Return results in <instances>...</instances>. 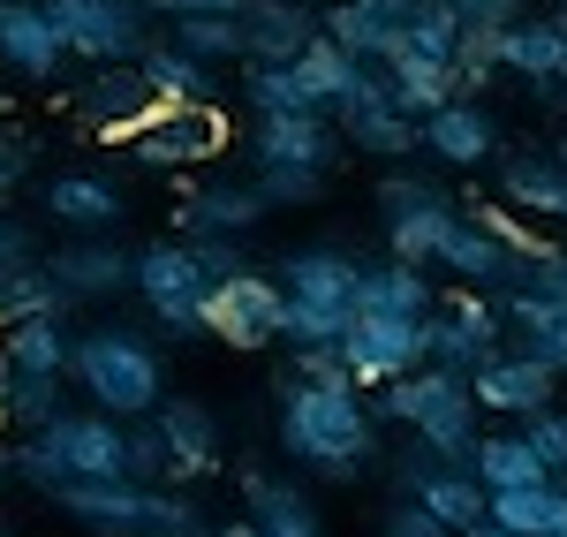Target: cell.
Returning <instances> with one entry per match:
<instances>
[{
    "instance_id": "f1b7e54d",
    "label": "cell",
    "mask_w": 567,
    "mask_h": 537,
    "mask_svg": "<svg viewBox=\"0 0 567 537\" xmlns=\"http://www.w3.org/2000/svg\"><path fill=\"white\" fill-rule=\"evenodd\" d=\"M363 311H393V318H432V311H439L432 266H409V258H386V266H363Z\"/></svg>"
},
{
    "instance_id": "f35d334b",
    "label": "cell",
    "mask_w": 567,
    "mask_h": 537,
    "mask_svg": "<svg viewBox=\"0 0 567 537\" xmlns=\"http://www.w3.org/2000/svg\"><path fill=\"white\" fill-rule=\"evenodd\" d=\"M243 99H250V114H296V106H310L296 61H243Z\"/></svg>"
},
{
    "instance_id": "b9f144b4",
    "label": "cell",
    "mask_w": 567,
    "mask_h": 537,
    "mask_svg": "<svg viewBox=\"0 0 567 537\" xmlns=\"http://www.w3.org/2000/svg\"><path fill=\"white\" fill-rule=\"evenodd\" d=\"M130 477H136V485H175V462H167V440H159L152 416H136V424H130Z\"/></svg>"
},
{
    "instance_id": "ffe728a7",
    "label": "cell",
    "mask_w": 567,
    "mask_h": 537,
    "mask_svg": "<svg viewBox=\"0 0 567 537\" xmlns=\"http://www.w3.org/2000/svg\"><path fill=\"white\" fill-rule=\"evenodd\" d=\"M507 76H523L537 99L567 91V8H537V16H507Z\"/></svg>"
},
{
    "instance_id": "30bf717a",
    "label": "cell",
    "mask_w": 567,
    "mask_h": 537,
    "mask_svg": "<svg viewBox=\"0 0 567 537\" xmlns=\"http://www.w3.org/2000/svg\"><path fill=\"white\" fill-rule=\"evenodd\" d=\"M76 61H136L152 45V0H45Z\"/></svg>"
},
{
    "instance_id": "db71d44e",
    "label": "cell",
    "mask_w": 567,
    "mask_h": 537,
    "mask_svg": "<svg viewBox=\"0 0 567 537\" xmlns=\"http://www.w3.org/2000/svg\"><path fill=\"white\" fill-rule=\"evenodd\" d=\"M16 485V447H8V432H0V493Z\"/></svg>"
},
{
    "instance_id": "277c9868",
    "label": "cell",
    "mask_w": 567,
    "mask_h": 537,
    "mask_svg": "<svg viewBox=\"0 0 567 537\" xmlns=\"http://www.w3.org/2000/svg\"><path fill=\"white\" fill-rule=\"evenodd\" d=\"M379 402H386V424H401L409 440L439 447L446 462H470L484 440V402L470 386V371H454V363H416L409 379H393Z\"/></svg>"
},
{
    "instance_id": "f907efd6",
    "label": "cell",
    "mask_w": 567,
    "mask_h": 537,
    "mask_svg": "<svg viewBox=\"0 0 567 537\" xmlns=\"http://www.w3.org/2000/svg\"><path fill=\"white\" fill-rule=\"evenodd\" d=\"M529 280H537V288H553V296L567 303V250H553V258H545V266L529 272Z\"/></svg>"
},
{
    "instance_id": "7c38bea8",
    "label": "cell",
    "mask_w": 567,
    "mask_h": 537,
    "mask_svg": "<svg viewBox=\"0 0 567 537\" xmlns=\"http://www.w3.org/2000/svg\"><path fill=\"white\" fill-rule=\"evenodd\" d=\"M349 136L326 106H296V114H250V167H341Z\"/></svg>"
},
{
    "instance_id": "d4e9b609",
    "label": "cell",
    "mask_w": 567,
    "mask_h": 537,
    "mask_svg": "<svg viewBox=\"0 0 567 537\" xmlns=\"http://www.w3.org/2000/svg\"><path fill=\"white\" fill-rule=\"evenodd\" d=\"M424 152H432L439 167H477L499 152V122H492V106L484 99H446L432 122H424Z\"/></svg>"
},
{
    "instance_id": "4316f807",
    "label": "cell",
    "mask_w": 567,
    "mask_h": 537,
    "mask_svg": "<svg viewBox=\"0 0 567 537\" xmlns=\"http://www.w3.org/2000/svg\"><path fill=\"white\" fill-rule=\"evenodd\" d=\"M318 31H326V16H310L303 0H250V8H243V45H250V61H296Z\"/></svg>"
},
{
    "instance_id": "ee69618b",
    "label": "cell",
    "mask_w": 567,
    "mask_h": 537,
    "mask_svg": "<svg viewBox=\"0 0 567 537\" xmlns=\"http://www.w3.org/2000/svg\"><path fill=\"white\" fill-rule=\"evenodd\" d=\"M523 440L537 447V462L553 469V477H567V409H537V416H523Z\"/></svg>"
},
{
    "instance_id": "d6986e66",
    "label": "cell",
    "mask_w": 567,
    "mask_h": 537,
    "mask_svg": "<svg viewBox=\"0 0 567 537\" xmlns=\"http://www.w3.org/2000/svg\"><path fill=\"white\" fill-rule=\"evenodd\" d=\"M470 386H477V402H484V416L499 424H523V416H537V409H553V394H560V371L553 363H537V357H523L515 341L499 349V357H484L477 371H470Z\"/></svg>"
},
{
    "instance_id": "ac0fdd59",
    "label": "cell",
    "mask_w": 567,
    "mask_h": 537,
    "mask_svg": "<svg viewBox=\"0 0 567 537\" xmlns=\"http://www.w3.org/2000/svg\"><path fill=\"white\" fill-rule=\"evenodd\" d=\"M69 61H76V53H69V39H61V23H53L45 0H0V69H8V76L53 84Z\"/></svg>"
},
{
    "instance_id": "680465c9",
    "label": "cell",
    "mask_w": 567,
    "mask_h": 537,
    "mask_svg": "<svg viewBox=\"0 0 567 537\" xmlns=\"http://www.w3.org/2000/svg\"><path fill=\"white\" fill-rule=\"evenodd\" d=\"M0 537H8V530H0Z\"/></svg>"
},
{
    "instance_id": "9a60e30c",
    "label": "cell",
    "mask_w": 567,
    "mask_h": 537,
    "mask_svg": "<svg viewBox=\"0 0 567 537\" xmlns=\"http://www.w3.org/2000/svg\"><path fill=\"white\" fill-rule=\"evenodd\" d=\"M45 272L61 280V296H69V311L76 303H114L122 288H136V250L130 242H114V235H69Z\"/></svg>"
},
{
    "instance_id": "6f0895ef",
    "label": "cell",
    "mask_w": 567,
    "mask_h": 537,
    "mask_svg": "<svg viewBox=\"0 0 567 537\" xmlns=\"http://www.w3.org/2000/svg\"><path fill=\"white\" fill-rule=\"evenodd\" d=\"M553 8H567V0H553Z\"/></svg>"
},
{
    "instance_id": "ab89813d",
    "label": "cell",
    "mask_w": 567,
    "mask_h": 537,
    "mask_svg": "<svg viewBox=\"0 0 567 537\" xmlns=\"http://www.w3.org/2000/svg\"><path fill=\"white\" fill-rule=\"evenodd\" d=\"M69 409V386H61V371H23L16 379V416H8V432H39Z\"/></svg>"
},
{
    "instance_id": "681fc988",
    "label": "cell",
    "mask_w": 567,
    "mask_h": 537,
    "mask_svg": "<svg viewBox=\"0 0 567 537\" xmlns=\"http://www.w3.org/2000/svg\"><path fill=\"white\" fill-rule=\"evenodd\" d=\"M16 357H8V333H0V432H8V416H16Z\"/></svg>"
},
{
    "instance_id": "8992f818",
    "label": "cell",
    "mask_w": 567,
    "mask_h": 537,
    "mask_svg": "<svg viewBox=\"0 0 567 537\" xmlns=\"http://www.w3.org/2000/svg\"><path fill=\"white\" fill-rule=\"evenodd\" d=\"M371 205H379V227H386V250H393V258H409V266H439L446 242H454V227H462L454 197H446L432 175H409V167L379 175Z\"/></svg>"
},
{
    "instance_id": "6da1fadb",
    "label": "cell",
    "mask_w": 567,
    "mask_h": 537,
    "mask_svg": "<svg viewBox=\"0 0 567 537\" xmlns=\"http://www.w3.org/2000/svg\"><path fill=\"white\" fill-rule=\"evenodd\" d=\"M272 440L296 477L363 485L386 462V402H363L355 379H272Z\"/></svg>"
},
{
    "instance_id": "5bb4252c",
    "label": "cell",
    "mask_w": 567,
    "mask_h": 537,
    "mask_svg": "<svg viewBox=\"0 0 567 537\" xmlns=\"http://www.w3.org/2000/svg\"><path fill=\"white\" fill-rule=\"evenodd\" d=\"M235 485H243V523H227L219 537H326V515L310 507V493L296 477H280V469H258V462H243L235 469Z\"/></svg>"
},
{
    "instance_id": "44dd1931",
    "label": "cell",
    "mask_w": 567,
    "mask_h": 537,
    "mask_svg": "<svg viewBox=\"0 0 567 537\" xmlns=\"http://www.w3.org/2000/svg\"><path fill=\"white\" fill-rule=\"evenodd\" d=\"M272 205H265L258 175L250 182H189L175 197V235H250Z\"/></svg>"
},
{
    "instance_id": "f6af8a7d",
    "label": "cell",
    "mask_w": 567,
    "mask_h": 537,
    "mask_svg": "<svg viewBox=\"0 0 567 537\" xmlns=\"http://www.w3.org/2000/svg\"><path fill=\"white\" fill-rule=\"evenodd\" d=\"M152 530L189 537V530H213V523H205V507H197L189 493H167V485H152Z\"/></svg>"
},
{
    "instance_id": "60d3db41",
    "label": "cell",
    "mask_w": 567,
    "mask_h": 537,
    "mask_svg": "<svg viewBox=\"0 0 567 537\" xmlns=\"http://www.w3.org/2000/svg\"><path fill=\"white\" fill-rule=\"evenodd\" d=\"M326 167H258V189H265V205H318L326 197Z\"/></svg>"
},
{
    "instance_id": "83f0119b",
    "label": "cell",
    "mask_w": 567,
    "mask_h": 537,
    "mask_svg": "<svg viewBox=\"0 0 567 537\" xmlns=\"http://www.w3.org/2000/svg\"><path fill=\"white\" fill-rule=\"evenodd\" d=\"M136 69L152 76V91H159L167 106H189V99H219V69L205 61V53H189L175 31L144 45V53H136Z\"/></svg>"
},
{
    "instance_id": "c3c4849f",
    "label": "cell",
    "mask_w": 567,
    "mask_h": 537,
    "mask_svg": "<svg viewBox=\"0 0 567 537\" xmlns=\"http://www.w3.org/2000/svg\"><path fill=\"white\" fill-rule=\"evenodd\" d=\"M205 8H227V16H243L250 0H152V16H205Z\"/></svg>"
},
{
    "instance_id": "484cf974",
    "label": "cell",
    "mask_w": 567,
    "mask_h": 537,
    "mask_svg": "<svg viewBox=\"0 0 567 537\" xmlns=\"http://www.w3.org/2000/svg\"><path fill=\"white\" fill-rule=\"evenodd\" d=\"M499 197L545 227H567V159L560 152H515L499 167Z\"/></svg>"
},
{
    "instance_id": "7a4b0ae2",
    "label": "cell",
    "mask_w": 567,
    "mask_h": 537,
    "mask_svg": "<svg viewBox=\"0 0 567 537\" xmlns=\"http://www.w3.org/2000/svg\"><path fill=\"white\" fill-rule=\"evenodd\" d=\"M69 379L84 386L91 409H106V416H152V409L167 402V357H159V341L130 326V318H99L76 333V363H69Z\"/></svg>"
},
{
    "instance_id": "4fadbf2b",
    "label": "cell",
    "mask_w": 567,
    "mask_h": 537,
    "mask_svg": "<svg viewBox=\"0 0 567 537\" xmlns=\"http://www.w3.org/2000/svg\"><path fill=\"white\" fill-rule=\"evenodd\" d=\"M355 386H393L424 363V318H393V311H355V326L341 333Z\"/></svg>"
},
{
    "instance_id": "74e56055",
    "label": "cell",
    "mask_w": 567,
    "mask_h": 537,
    "mask_svg": "<svg viewBox=\"0 0 567 537\" xmlns=\"http://www.w3.org/2000/svg\"><path fill=\"white\" fill-rule=\"evenodd\" d=\"M39 311H69V296H61V280L45 272V258H31V266H0V326L39 318Z\"/></svg>"
},
{
    "instance_id": "8d00e7d4",
    "label": "cell",
    "mask_w": 567,
    "mask_h": 537,
    "mask_svg": "<svg viewBox=\"0 0 567 537\" xmlns=\"http://www.w3.org/2000/svg\"><path fill=\"white\" fill-rule=\"evenodd\" d=\"M175 23V39L189 53H205L213 69H243L250 61V45H243V16H227V8H205V16H167Z\"/></svg>"
},
{
    "instance_id": "d590c367",
    "label": "cell",
    "mask_w": 567,
    "mask_h": 537,
    "mask_svg": "<svg viewBox=\"0 0 567 537\" xmlns=\"http://www.w3.org/2000/svg\"><path fill=\"white\" fill-rule=\"evenodd\" d=\"M326 31L349 45L355 61H371V69H386L393 39H401V31H393V23L379 16V8H371V0H326Z\"/></svg>"
},
{
    "instance_id": "d6a6232c",
    "label": "cell",
    "mask_w": 567,
    "mask_h": 537,
    "mask_svg": "<svg viewBox=\"0 0 567 537\" xmlns=\"http://www.w3.org/2000/svg\"><path fill=\"white\" fill-rule=\"evenodd\" d=\"M492 515L515 523L523 537H567V477H537L515 493H492Z\"/></svg>"
},
{
    "instance_id": "2e32d148",
    "label": "cell",
    "mask_w": 567,
    "mask_h": 537,
    "mask_svg": "<svg viewBox=\"0 0 567 537\" xmlns=\"http://www.w3.org/2000/svg\"><path fill=\"white\" fill-rule=\"evenodd\" d=\"M53 507L91 537H144L152 530V485H136V477H69Z\"/></svg>"
},
{
    "instance_id": "7bdbcfd3",
    "label": "cell",
    "mask_w": 567,
    "mask_h": 537,
    "mask_svg": "<svg viewBox=\"0 0 567 537\" xmlns=\"http://www.w3.org/2000/svg\"><path fill=\"white\" fill-rule=\"evenodd\" d=\"M379 537H462L454 523H439L424 499H409V493H393L386 507H379Z\"/></svg>"
},
{
    "instance_id": "ba28073f",
    "label": "cell",
    "mask_w": 567,
    "mask_h": 537,
    "mask_svg": "<svg viewBox=\"0 0 567 537\" xmlns=\"http://www.w3.org/2000/svg\"><path fill=\"white\" fill-rule=\"evenodd\" d=\"M507 349V311H499V288H454L439 296V311L424 318V363H454V371H477L484 357Z\"/></svg>"
},
{
    "instance_id": "7dc6e473",
    "label": "cell",
    "mask_w": 567,
    "mask_h": 537,
    "mask_svg": "<svg viewBox=\"0 0 567 537\" xmlns=\"http://www.w3.org/2000/svg\"><path fill=\"white\" fill-rule=\"evenodd\" d=\"M31 258H39V235H31V220L0 213V266H31Z\"/></svg>"
},
{
    "instance_id": "5b68a950",
    "label": "cell",
    "mask_w": 567,
    "mask_h": 537,
    "mask_svg": "<svg viewBox=\"0 0 567 537\" xmlns=\"http://www.w3.org/2000/svg\"><path fill=\"white\" fill-rule=\"evenodd\" d=\"M219 288V272L205 266L197 235H167L136 250V303L159 318L167 341H197L205 333V296Z\"/></svg>"
},
{
    "instance_id": "7402d4cb",
    "label": "cell",
    "mask_w": 567,
    "mask_h": 537,
    "mask_svg": "<svg viewBox=\"0 0 567 537\" xmlns=\"http://www.w3.org/2000/svg\"><path fill=\"white\" fill-rule=\"evenodd\" d=\"M152 424H159V440H167L175 485H197V477H213V469H219V416H213V402H197V394H167V402L152 409Z\"/></svg>"
},
{
    "instance_id": "603a6c76",
    "label": "cell",
    "mask_w": 567,
    "mask_h": 537,
    "mask_svg": "<svg viewBox=\"0 0 567 537\" xmlns=\"http://www.w3.org/2000/svg\"><path fill=\"white\" fill-rule=\"evenodd\" d=\"M499 311H507V341H515L523 357L553 363L567 379V303L560 296L537 288V280H523V288H499Z\"/></svg>"
},
{
    "instance_id": "bcb514c9",
    "label": "cell",
    "mask_w": 567,
    "mask_h": 537,
    "mask_svg": "<svg viewBox=\"0 0 567 537\" xmlns=\"http://www.w3.org/2000/svg\"><path fill=\"white\" fill-rule=\"evenodd\" d=\"M31 159H39V144H31V136L0 130V197H8V189H16V182L31 175Z\"/></svg>"
},
{
    "instance_id": "4dcf8cb0",
    "label": "cell",
    "mask_w": 567,
    "mask_h": 537,
    "mask_svg": "<svg viewBox=\"0 0 567 537\" xmlns=\"http://www.w3.org/2000/svg\"><path fill=\"white\" fill-rule=\"evenodd\" d=\"M363 69H371V61H355V53H349L341 39H333V31H318V39H310L303 53H296V76H303L310 106H326V114H333V106L349 99V84L363 76Z\"/></svg>"
},
{
    "instance_id": "11a10c76",
    "label": "cell",
    "mask_w": 567,
    "mask_h": 537,
    "mask_svg": "<svg viewBox=\"0 0 567 537\" xmlns=\"http://www.w3.org/2000/svg\"><path fill=\"white\" fill-rule=\"evenodd\" d=\"M144 537H167V530H144ZM189 537H219V530H189Z\"/></svg>"
},
{
    "instance_id": "1f68e13d",
    "label": "cell",
    "mask_w": 567,
    "mask_h": 537,
    "mask_svg": "<svg viewBox=\"0 0 567 537\" xmlns=\"http://www.w3.org/2000/svg\"><path fill=\"white\" fill-rule=\"evenodd\" d=\"M492 76H507V16H470L462 53H454V84H462V99H484Z\"/></svg>"
},
{
    "instance_id": "f5cc1de1",
    "label": "cell",
    "mask_w": 567,
    "mask_h": 537,
    "mask_svg": "<svg viewBox=\"0 0 567 537\" xmlns=\"http://www.w3.org/2000/svg\"><path fill=\"white\" fill-rule=\"evenodd\" d=\"M462 537H523V530H515V523H499V515H484V523H470Z\"/></svg>"
},
{
    "instance_id": "e0dca14e",
    "label": "cell",
    "mask_w": 567,
    "mask_h": 537,
    "mask_svg": "<svg viewBox=\"0 0 567 537\" xmlns=\"http://www.w3.org/2000/svg\"><path fill=\"white\" fill-rule=\"evenodd\" d=\"M152 106H159V91H152V76L136 61H99L84 84H76V122L91 136H106V144H122Z\"/></svg>"
},
{
    "instance_id": "836d02e7",
    "label": "cell",
    "mask_w": 567,
    "mask_h": 537,
    "mask_svg": "<svg viewBox=\"0 0 567 537\" xmlns=\"http://www.w3.org/2000/svg\"><path fill=\"white\" fill-rule=\"evenodd\" d=\"M470 469H477L492 493H515V485H537V477H553V469L537 462V447L523 440V424H515V432H484L477 454H470Z\"/></svg>"
},
{
    "instance_id": "e575fe53",
    "label": "cell",
    "mask_w": 567,
    "mask_h": 537,
    "mask_svg": "<svg viewBox=\"0 0 567 537\" xmlns=\"http://www.w3.org/2000/svg\"><path fill=\"white\" fill-rule=\"evenodd\" d=\"M386 84H393V99H401V114H416V122H432L446 99H462L454 69H446V61H416V53H393Z\"/></svg>"
},
{
    "instance_id": "9c48e42d",
    "label": "cell",
    "mask_w": 567,
    "mask_h": 537,
    "mask_svg": "<svg viewBox=\"0 0 567 537\" xmlns=\"http://www.w3.org/2000/svg\"><path fill=\"white\" fill-rule=\"evenodd\" d=\"M280 326H288V288L272 272H227L213 296H205V333L258 357V349H280Z\"/></svg>"
},
{
    "instance_id": "9f6ffc18",
    "label": "cell",
    "mask_w": 567,
    "mask_h": 537,
    "mask_svg": "<svg viewBox=\"0 0 567 537\" xmlns=\"http://www.w3.org/2000/svg\"><path fill=\"white\" fill-rule=\"evenodd\" d=\"M553 152H560V159H567V130H560V144H553Z\"/></svg>"
},
{
    "instance_id": "8fae6325",
    "label": "cell",
    "mask_w": 567,
    "mask_h": 537,
    "mask_svg": "<svg viewBox=\"0 0 567 537\" xmlns=\"http://www.w3.org/2000/svg\"><path fill=\"white\" fill-rule=\"evenodd\" d=\"M333 122L349 136V152H371V159H416V152H424V122L401 114L386 69H363L349 84V99L333 106Z\"/></svg>"
},
{
    "instance_id": "52a82bcc",
    "label": "cell",
    "mask_w": 567,
    "mask_h": 537,
    "mask_svg": "<svg viewBox=\"0 0 567 537\" xmlns=\"http://www.w3.org/2000/svg\"><path fill=\"white\" fill-rule=\"evenodd\" d=\"M122 152H130L136 167H152V175H189V167H205L227 152V114H219V99H189V106H152L130 136H122Z\"/></svg>"
},
{
    "instance_id": "cb8c5ba5",
    "label": "cell",
    "mask_w": 567,
    "mask_h": 537,
    "mask_svg": "<svg viewBox=\"0 0 567 537\" xmlns=\"http://www.w3.org/2000/svg\"><path fill=\"white\" fill-rule=\"evenodd\" d=\"M45 213L69 227V235H114V227L130 220V197H122V182H114V175L76 167V175L45 182Z\"/></svg>"
},
{
    "instance_id": "816d5d0a",
    "label": "cell",
    "mask_w": 567,
    "mask_h": 537,
    "mask_svg": "<svg viewBox=\"0 0 567 537\" xmlns=\"http://www.w3.org/2000/svg\"><path fill=\"white\" fill-rule=\"evenodd\" d=\"M454 8H470V16H523L529 0H454Z\"/></svg>"
},
{
    "instance_id": "f546056e",
    "label": "cell",
    "mask_w": 567,
    "mask_h": 537,
    "mask_svg": "<svg viewBox=\"0 0 567 537\" xmlns=\"http://www.w3.org/2000/svg\"><path fill=\"white\" fill-rule=\"evenodd\" d=\"M0 333H8V357H16V371H61V379H69V363H76V333H69V311L16 318V326H0Z\"/></svg>"
},
{
    "instance_id": "3957f363",
    "label": "cell",
    "mask_w": 567,
    "mask_h": 537,
    "mask_svg": "<svg viewBox=\"0 0 567 537\" xmlns=\"http://www.w3.org/2000/svg\"><path fill=\"white\" fill-rule=\"evenodd\" d=\"M280 288H288L280 349L288 341H341L363 311V258L349 242H303L280 258Z\"/></svg>"
}]
</instances>
